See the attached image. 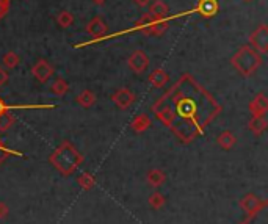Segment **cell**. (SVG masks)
<instances>
[{
  "instance_id": "1",
  "label": "cell",
  "mask_w": 268,
  "mask_h": 224,
  "mask_svg": "<svg viewBox=\"0 0 268 224\" xmlns=\"http://www.w3.org/2000/svg\"><path fill=\"white\" fill-rule=\"evenodd\" d=\"M151 110L181 143L188 144L206 132L223 107L191 74H182L152 104Z\"/></svg>"
},
{
  "instance_id": "2",
  "label": "cell",
  "mask_w": 268,
  "mask_h": 224,
  "mask_svg": "<svg viewBox=\"0 0 268 224\" xmlns=\"http://www.w3.org/2000/svg\"><path fill=\"white\" fill-rule=\"evenodd\" d=\"M51 165L64 177L72 176L77 168L83 163V155L77 151V147L71 141L64 140L60 143V146L49 155Z\"/></svg>"
},
{
  "instance_id": "3",
  "label": "cell",
  "mask_w": 268,
  "mask_h": 224,
  "mask_svg": "<svg viewBox=\"0 0 268 224\" xmlns=\"http://www.w3.org/2000/svg\"><path fill=\"white\" fill-rule=\"evenodd\" d=\"M232 66L243 77H251L253 74L263 64L262 55L256 52L251 46H241L231 58Z\"/></svg>"
},
{
  "instance_id": "4",
  "label": "cell",
  "mask_w": 268,
  "mask_h": 224,
  "mask_svg": "<svg viewBox=\"0 0 268 224\" xmlns=\"http://www.w3.org/2000/svg\"><path fill=\"white\" fill-rule=\"evenodd\" d=\"M238 204H240L241 210L248 215V218L256 216L257 213H260V210H263L266 207V203L263 201V199H260L259 196H256L253 193H248V194L243 196L238 201Z\"/></svg>"
},
{
  "instance_id": "5",
  "label": "cell",
  "mask_w": 268,
  "mask_h": 224,
  "mask_svg": "<svg viewBox=\"0 0 268 224\" xmlns=\"http://www.w3.org/2000/svg\"><path fill=\"white\" fill-rule=\"evenodd\" d=\"M248 41L256 52H259L260 55L266 54L268 52V27L265 24H260V26L250 35Z\"/></svg>"
},
{
  "instance_id": "6",
  "label": "cell",
  "mask_w": 268,
  "mask_h": 224,
  "mask_svg": "<svg viewBox=\"0 0 268 224\" xmlns=\"http://www.w3.org/2000/svg\"><path fill=\"white\" fill-rule=\"evenodd\" d=\"M111 101L119 110H129L137 101V96L129 88H119L111 94Z\"/></svg>"
},
{
  "instance_id": "7",
  "label": "cell",
  "mask_w": 268,
  "mask_h": 224,
  "mask_svg": "<svg viewBox=\"0 0 268 224\" xmlns=\"http://www.w3.org/2000/svg\"><path fill=\"white\" fill-rule=\"evenodd\" d=\"M55 68L49 63L47 60H38L33 66H32V74L33 77L39 82V83H47L49 79L54 76Z\"/></svg>"
},
{
  "instance_id": "8",
  "label": "cell",
  "mask_w": 268,
  "mask_h": 224,
  "mask_svg": "<svg viewBox=\"0 0 268 224\" xmlns=\"http://www.w3.org/2000/svg\"><path fill=\"white\" fill-rule=\"evenodd\" d=\"M149 57L146 55L143 51H135L130 57H129V60H127V64H129V68L135 72V74H143L146 69L149 68Z\"/></svg>"
},
{
  "instance_id": "9",
  "label": "cell",
  "mask_w": 268,
  "mask_h": 224,
  "mask_svg": "<svg viewBox=\"0 0 268 224\" xmlns=\"http://www.w3.org/2000/svg\"><path fill=\"white\" fill-rule=\"evenodd\" d=\"M194 11L204 19H210L220 11V4L218 0H198V4L194 5Z\"/></svg>"
},
{
  "instance_id": "10",
  "label": "cell",
  "mask_w": 268,
  "mask_h": 224,
  "mask_svg": "<svg viewBox=\"0 0 268 224\" xmlns=\"http://www.w3.org/2000/svg\"><path fill=\"white\" fill-rule=\"evenodd\" d=\"M107 24L102 20L101 16H96L93 17L88 24H86V33L93 38V39H97V38H102L104 35H107Z\"/></svg>"
},
{
  "instance_id": "11",
  "label": "cell",
  "mask_w": 268,
  "mask_h": 224,
  "mask_svg": "<svg viewBox=\"0 0 268 224\" xmlns=\"http://www.w3.org/2000/svg\"><path fill=\"white\" fill-rule=\"evenodd\" d=\"M248 110L253 116H265L268 111V97L265 93H259L248 105Z\"/></svg>"
},
{
  "instance_id": "12",
  "label": "cell",
  "mask_w": 268,
  "mask_h": 224,
  "mask_svg": "<svg viewBox=\"0 0 268 224\" xmlns=\"http://www.w3.org/2000/svg\"><path fill=\"white\" fill-rule=\"evenodd\" d=\"M169 8L168 5L163 2V0H154V2L149 5V16L155 20H162V19H166L169 14Z\"/></svg>"
},
{
  "instance_id": "13",
  "label": "cell",
  "mask_w": 268,
  "mask_h": 224,
  "mask_svg": "<svg viewBox=\"0 0 268 224\" xmlns=\"http://www.w3.org/2000/svg\"><path fill=\"white\" fill-rule=\"evenodd\" d=\"M152 126V121H151V118L146 115V113H140V115H137L133 119H132V122H130V127H132V130L133 132H137V133H143V132H146L149 127Z\"/></svg>"
},
{
  "instance_id": "14",
  "label": "cell",
  "mask_w": 268,
  "mask_h": 224,
  "mask_svg": "<svg viewBox=\"0 0 268 224\" xmlns=\"http://www.w3.org/2000/svg\"><path fill=\"white\" fill-rule=\"evenodd\" d=\"M57 105H49V104H42V105H10L7 104L2 97H0V115L5 113V111H11V110H51V108H55Z\"/></svg>"
},
{
  "instance_id": "15",
  "label": "cell",
  "mask_w": 268,
  "mask_h": 224,
  "mask_svg": "<svg viewBox=\"0 0 268 224\" xmlns=\"http://www.w3.org/2000/svg\"><path fill=\"white\" fill-rule=\"evenodd\" d=\"M148 80L154 88H163V86H166V83L169 80V76L163 68H157L151 72V76H149Z\"/></svg>"
},
{
  "instance_id": "16",
  "label": "cell",
  "mask_w": 268,
  "mask_h": 224,
  "mask_svg": "<svg viewBox=\"0 0 268 224\" xmlns=\"http://www.w3.org/2000/svg\"><path fill=\"white\" fill-rule=\"evenodd\" d=\"M266 126H268V122L265 116H253L248 121V129L254 137H260L266 130Z\"/></svg>"
},
{
  "instance_id": "17",
  "label": "cell",
  "mask_w": 268,
  "mask_h": 224,
  "mask_svg": "<svg viewBox=\"0 0 268 224\" xmlns=\"http://www.w3.org/2000/svg\"><path fill=\"white\" fill-rule=\"evenodd\" d=\"M146 182H148L152 188H159L166 182V174L162 169L154 168L146 174Z\"/></svg>"
},
{
  "instance_id": "18",
  "label": "cell",
  "mask_w": 268,
  "mask_h": 224,
  "mask_svg": "<svg viewBox=\"0 0 268 224\" xmlns=\"http://www.w3.org/2000/svg\"><path fill=\"white\" fill-rule=\"evenodd\" d=\"M216 144L220 146L221 149H225V151H231V149L237 144V138L231 130H225V132H221L220 135H218Z\"/></svg>"
},
{
  "instance_id": "19",
  "label": "cell",
  "mask_w": 268,
  "mask_h": 224,
  "mask_svg": "<svg viewBox=\"0 0 268 224\" xmlns=\"http://www.w3.org/2000/svg\"><path fill=\"white\" fill-rule=\"evenodd\" d=\"M77 104L80 105V107H83V108H91L94 104H96V101H97V97H96V94L91 91V89H83L79 96H77Z\"/></svg>"
},
{
  "instance_id": "20",
  "label": "cell",
  "mask_w": 268,
  "mask_h": 224,
  "mask_svg": "<svg viewBox=\"0 0 268 224\" xmlns=\"http://www.w3.org/2000/svg\"><path fill=\"white\" fill-rule=\"evenodd\" d=\"M77 184H79V187L83 191H90V190L94 188L96 179H94V176H93L91 172H82L80 176H79V179H77Z\"/></svg>"
},
{
  "instance_id": "21",
  "label": "cell",
  "mask_w": 268,
  "mask_h": 224,
  "mask_svg": "<svg viewBox=\"0 0 268 224\" xmlns=\"http://www.w3.org/2000/svg\"><path fill=\"white\" fill-rule=\"evenodd\" d=\"M57 24L61 27V29H69L72 24H74V14L71 11H60L58 16H57Z\"/></svg>"
},
{
  "instance_id": "22",
  "label": "cell",
  "mask_w": 268,
  "mask_h": 224,
  "mask_svg": "<svg viewBox=\"0 0 268 224\" xmlns=\"http://www.w3.org/2000/svg\"><path fill=\"white\" fill-rule=\"evenodd\" d=\"M51 89H52V93L57 96V97H63L68 91H69V83L64 80V79H57L54 83H52V86H51Z\"/></svg>"
},
{
  "instance_id": "23",
  "label": "cell",
  "mask_w": 268,
  "mask_h": 224,
  "mask_svg": "<svg viewBox=\"0 0 268 224\" xmlns=\"http://www.w3.org/2000/svg\"><path fill=\"white\" fill-rule=\"evenodd\" d=\"M16 122V118L10 113V111H5L0 115V132H8Z\"/></svg>"
},
{
  "instance_id": "24",
  "label": "cell",
  "mask_w": 268,
  "mask_h": 224,
  "mask_svg": "<svg viewBox=\"0 0 268 224\" xmlns=\"http://www.w3.org/2000/svg\"><path fill=\"white\" fill-rule=\"evenodd\" d=\"M149 206H151V209H154V210H160L165 204H166V197L160 193V191H155V193H152L151 196H149Z\"/></svg>"
},
{
  "instance_id": "25",
  "label": "cell",
  "mask_w": 268,
  "mask_h": 224,
  "mask_svg": "<svg viewBox=\"0 0 268 224\" xmlns=\"http://www.w3.org/2000/svg\"><path fill=\"white\" fill-rule=\"evenodd\" d=\"M11 155L24 157V154H22V152H19V151H14V149L7 147V146L2 143V141H0V165L5 163V160H7V159H10Z\"/></svg>"
},
{
  "instance_id": "26",
  "label": "cell",
  "mask_w": 268,
  "mask_h": 224,
  "mask_svg": "<svg viewBox=\"0 0 268 224\" xmlns=\"http://www.w3.org/2000/svg\"><path fill=\"white\" fill-rule=\"evenodd\" d=\"M2 61H4V64H5L8 69H14V68H17V64L20 63V58H19V55H17L16 52L10 51V52H7V54L2 57Z\"/></svg>"
},
{
  "instance_id": "27",
  "label": "cell",
  "mask_w": 268,
  "mask_h": 224,
  "mask_svg": "<svg viewBox=\"0 0 268 224\" xmlns=\"http://www.w3.org/2000/svg\"><path fill=\"white\" fill-rule=\"evenodd\" d=\"M11 0H0V19H4L10 11Z\"/></svg>"
},
{
  "instance_id": "28",
  "label": "cell",
  "mask_w": 268,
  "mask_h": 224,
  "mask_svg": "<svg viewBox=\"0 0 268 224\" xmlns=\"http://www.w3.org/2000/svg\"><path fill=\"white\" fill-rule=\"evenodd\" d=\"M8 213H10V209H8V206H7L5 203H2V201H0V219H5V218L8 216Z\"/></svg>"
},
{
  "instance_id": "29",
  "label": "cell",
  "mask_w": 268,
  "mask_h": 224,
  "mask_svg": "<svg viewBox=\"0 0 268 224\" xmlns=\"http://www.w3.org/2000/svg\"><path fill=\"white\" fill-rule=\"evenodd\" d=\"M8 82V72L0 66V86H4Z\"/></svg>"
},
{
  "instance_id": "30",
  "label": "cell",
  "mask_w": 268,
  "mask_h": 224,
  "mask_svg": "<svg viewBox=\"0 0 268 224\" xmlns=\"http://www.w3.org/2000/svg\"><path fill=\"white\" fill-rule=\"evenodd\" d=\"M133 2L138 5V7H148L151 4V0H133Z\"/></svg>"
},
{
  "instance_id": "31",
  "label": "cell",
  "mask_w": 268,
  "mask_h": 224,
  "mask_svg": "<svg viewBox=\"0 0 268 224\" xmlns=\"http://www.w3.org/2000/svg\"><path fill=\"white\" fill-rule=\"evenodd\" d=\"M91 2H93L94 5H99V7H101V5H104V4L107 2V0H91Z\"/></svg>"
},
{
  "instance_id": "32",
  "label": "cell",
  "mask_w": 268,
  "mask_h": 224,
  "mask_svg": "<svg viewBox=\"0 0 268 224\" xmlns=\"http://www.w3.org/2000/svg\"><path fill=\"white\" fill-rule=\"evenodd\" d=\"M245 2H251V0H245Z\"/></svg>"
}]
</instances>
